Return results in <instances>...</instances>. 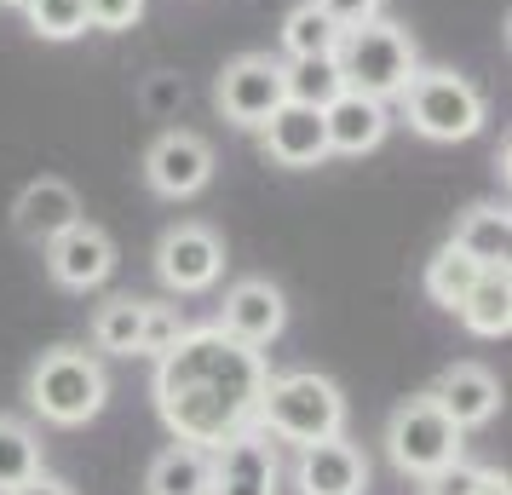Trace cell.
<instances>
[{"mask_svg": "<svg viewBox=\"0 0 512 495\" xmlns=\"http://www.w3.org/2000/svg\"><path fill=\"white\" fill-rule=\"evenodd\" d=\"M265 352L242 346L231 334L208 323V329H185L162 357H156V415L179 444L219 449L236 432L259 426V392H265Z\"/></svg>", "mask_w": 512, "mask_h": 495, "instance_id": "obj_1", "label": "cell"}, {"mask_svg": "<svg viewBox=\"0 0 512 495\" xmlns=\"http://www.w3.org/2000/svg\"><path fill=\"white\" fill-rule=\"evenodd\" d=\"M259 426L277 444H323L334 432H346V398L340 386L317 369H294V375H271L259 392Z\"/></svg>", "mask_w": 512, "mask_h": 495, "instance_id": "obj_2", "label": "cell"}, {"mask_svg": "<svg viewBox=\"0 0 512 495\" xmlns=\"http://www.w3.org/2000/svg\"><path fill=\"white\" fill-rule=\"evenodd\" d=\"M110 403V375L87 346H52L29 369V409L52 426H87Z\"/></svg>", "mask_w": 512, "mask_h": 495, "instance_id": "obj_3", "label": "cell"}, {"mask_svg": "<svg viewBox=\"0 0 512 495\" xmlns=\"http://www.w3.org/2000/svg\"><path fill=\"white\" fill-rule=\"evenodd\" d=\"M334 64H340L351 93H369L380 104H392V98H403L409 75L420 70V52L409 41V29H397L392 18H363V24L340 29Z\"/></svg>", "mask_w": 512, "mask_h": 495, "instance_id": "obj_4", "label": "cell"}, {"mask_svg": "<svg viewBox=\"0 0 512 495\" xmlns=\"http://www.w3.org/2000/svg\"><path fill=\"white\" fill-rule=\"evenodd\" d=\"M403 116L420 139L461 144L484 133V93L455 70H415L403 87Z\"/></svg>", "mask_w": 512, "mask_h": 495, "instance_id": "obj_5", "label": "cell"}, {"mask_svg": "<svg viewBox=\"0 0 512 495\" xmlns=\"http://www.w3.org/2000/svg\"><path fill=\"white\" fill-rule=\"evenodd\" d=\"M386 449H392L397 472H409V478L426 484L432 472H443L449 461H461L466 432L443 415L432 392H420V398H403L392 409V421H386Z\"/></svg>", "mask_w": 512, "mask_h": 495, "instance_id": "obj_6", "label": "cell"}, {"mask_svg": "<svg viewBox=\"0 0 512 495\" xmlns=\"http://www.w3.org/2000/svg\"><path fill=\"white\" fill-rule=\"evenodd\" d=\"M282 98H288V87H282V58H271V52H242L213 81L219 116L231 121V127H248V133H259L271 121V110H277Z\"/></svg>", "mask_w": 512, "mask_h": 495, "instance_id": "obj_7", "label": "cell"}, {"mask_svg": "<svg viewBox=\"0 0 512 495\" xmlns=\"http://www.w3.org/2000/svg\"><path fill=\"white\" fill-rule=\"evenodd\" d=\"M144 179L156 196L167 202H185V196H202L213 179V144L190 127H167L162 139L144 150Z\"/></svg>", "mask_w": 512, "mask_h": 495, "instance_id": "obj_8", "label": "cell"}, {"mask_svg": "<svg viewBox=\"0 0 512 495\" xmlns=\"http://www.w3.org/2000/svg\"><path fill=\"white\" fill-rule=\"evenodd\" d=\"M156 277L173 294H208L225 277V242L208 225H173L156 242Z\"/></svg>", "mask_w": 512, "mask_h": 495, "instance_id": "obj_9", "label": "cell"}, {"mask_svg": "<svg viewBox=\"0 0 512 495\" xmlns=\"http://www.w3.org/2000/svg\"><path fill=\"white\" fill-rule=\"evenodd\" d=\"M41 248H47L52 283L75 288V294L110 283V271H116V242H110V231L93 225V219H75L70 231H58L52 242H41Z\"/></svg>", "mask_w": 512, "mask_h": 495, "instance_id": "obj_10", "label": "cell"}, {"mask_svg": "<svg viewBox=\"0 0 512 495\" xmlns=\"http://www.w3.org/2000/svg\"><path fill=\"white\" fill-rule=\"evenodd\" d=\"M277 478V438L265 426H248L213 449V495H277Z\"/></svg>", "mask_w": 512, "mask_h": 495, "instance_id": "obj_11", "label": "cell"}, {"mask_svg": "<svg viewBox=\"0 0 512 495\" xmlns=\"http://www.w3.org/2000/svg\"><path fill=\"white\" fill-rule=\"evenodd\" d=\"M219 329L242 340V346H254L265 352L282 329H288V300H282L277 283H265V277H242V283L225 294V306H219Z\"/></svg>", "mask_w": 512, "mask_h": 495, "instance_id": "obj_12", "label": "cell"}, {"mask_svg": "<svg viewBox=\"0 0 512 495\" xmlns=\"http://www.w3.org/2000/svg\"><path fill=\"white\" fill-rule=\"evenodd\" d=\"M259 144H265V156H271L277 167H323L328 162L323 110L282 98L277 110H271V121L259 127Z\"/></svg>", "mask_w": 512, "mask_h": 495, "instance_id": "obj_13", "label": "cell"}, {"mask_svg": "<svg viewBox=\"0 0 512 495\" xmlns=\"http://www.w3.org/2000/svg\"><path fill=\"white\" fill-rule=\"evenodd\" d=\"M323 127H328V156H369L386 144L392 133V110L369 93H340L323 104Z\"/></svg>", "mask_w": 512, "mask_h": 495, "instance_id": "obj_14", "label": "cell"}, {"mask_svg": "<svg viewBox=\"0 0 512 495\" xmlns=\"http://www.w3.org/2000/svg\"><path fill=\"white\" fill-rule=\"evenodd\" d=\"M300 490L305 495H363L369 490V455L357 444H346V432H334L323 444H305Z\"/></svg>", "mask_w": 512, "mask_h": 495, "instance_id": "obj_15", "label": "cell"}, {"mask_svg": "<svg viewBox=\"0 0 512 495\" xmlns=\"http://www.w3.org/2000/svg\"><path fill=\"white\" fill-rule=\"evenodd\" d=\"M432 398H438V409L461 426V432H472V426L495 421V409H501V380L489 375V369H478V363H449L438 375V386H432Z\"/></svg>", "mask_w": 512, "mask_h": 495, "instance_id": "obj_16", "label": "cell"}, {"mask_svg": "<svg viewBox=\"0 0 512 495\" xmlns=\"http://www.w3.org/2000/svg\"><path fill=\"white\" fill-rule=\"evenodd\" d=\"M75 219H81V196L64 179H35L12 202V225H18L24 242H52L58 231H70Z\"/></svg>", "mask_w": 512, "mask_h": 495, "instance_id": "obj_17", "label": "cell"}, {"mask_svg": "<svg viewBox=\"0 0 512 495\" xmlns=\"http://www.w3.org/2000/svg\"><path fill=\"white\" fill-rule=\"evenodd\" d=\"M150 495H213V449L196 444H173L150 461V478H144Z\"/></svg>", "mask_w": 512, "mask_h": 495, "instance_id": "obj_18", "label": "cell"}, {"mask_svg": "<svg viewBox=\"0 0 512 495\" xmlns=\"http://www.w3.org/2000/svg\"><path fill=\"white\" fill-rule=\"evenodd\" d=\"M455 311L478 340H501L512 329V271L507 265H484V277L472 283V294Z\"/></svg>", "mask_w": 512, "mask_h": 495, "instance_id": "obj_19", "label": "cell"}, {"mask_svg": "<svg viewBox=\"0 0 512 495\" xmlns=\"http://www.w3.org/2000/svg\"><path fill=\"white\" fill-rule=\"evenodd\" d=\"M449 242H455V248H466L478 265H507V248H512L507 208H501V202H478V208H466Z\"/></svg>", "mask_w": 512, "mask_h": 495, "instance_id": "obj_20", "label": "cell"}, {"mask_svg": "<svg viewBox=\"0 0 512 495\" xmlns=\"http://www.w3.org/2000/svg\"><path fill=\"white\" fill-rule=\"evenodd\" d=\"M144 317H150V300H133V294L104 300L98 317H93V346H98V352H110V357H139Z\"/></svg>", "mask_w": 512, "mask_h": 495, "instance_id": "obj_21", "label": "cell"}, {"mask_svg": "<svg viewBox=\"0 0 512 495\" xmlns=\"http://www.w3.org/2000/svg\"><path fill=\"white\" fill-rule=\"evenodd\" d=\"M282 87H288L294 104L323 110L328 98L346 93V75H340V64H334V52H323V58H282Z\"/></svg>", "mask_w": 512, "mask_h": 495, "instance_id": "obj_22", "label": "cell"}, {"mask_svg": "<svg viewBox=\"0 0 512 495\" xmlns=\"http://www.w3.org/2000/svg\"><path fill=\"white\" fill-rule=\"evenodd\" d=\"M478 277H484V265L472 260L466 248H455V242H443L438 254L426 260V294H432L443 311L461 306L466 294H472V283H478Z\"/></svg>", "mask_w": 512, "mask_h": 495, "instance_id": "obj_23", "label": "cell"}, {"mask_svg": "<svg viewBox=\"0 0 512 495\" xmlns=\"http://www.w3.org/2000/svg\"><path fill=\"white\" fill-rule=\"evenodd\" d=\"M340 47V24L328 18L317 0H300L288 18H282V52L288 58H323Z\"/></svg>", "mask_w": 512, "mask_h": 495, "instance_id": "obj_24", "label": "cell"}, {"mask_svg": "<svg viewBox=\"0 0 512 495\" xmlns=\"http://www.w3.org/2000/svg\"><path fill=\"white\" fill-rule=\"evenodd\" d=\"M41 472V438L24 421L0 415V495H12L18 484H29Z\"/></svg>", "mask_w": 512, "mask_h": 495, "instance_id": "obj_25", "label": "cell"}, {"mask_svg": "<svg viewBox=\"0 0 512 495\" xmlns=\"http://www.w3.org/2000/svg\"><path fill=\"white\" fill-rule=\"evenodd\" d=\"M24 18L41 41H75V35L93 29L87 24V0H29Z\"/></svg>", "mask_w": 512, "mask_h": 495, "instance_id": "obj_26", "label": "cell"}, {"mask_svg": "<svg viewBox=\"0 0 512 495\" xmlns=\"http://www.w3.org/2000/svg\"><path fill=\"white\" fill-rule=\"evenodd\" d=\"M426 495H507V472L449 461L443 472H432V478H426Z\"/></svg>", "mask_w": 512, "mask_h": 495, "instance_id": "obj_27", "label": "cell"}, {"mask_svg": "<svg viewBox=\"0 0 512 495\" xmlns=\"http://www.w3.org/2000/svg\"><path fill=\"white\" fill-rule=\"evenodd\" d=\"M185 334V323H179V311L173 306H156L150 300V317H144V346H139V357H162L173 340Z\"/></svg>", "mask_w": 512, "mask_h": 495, "instance_id": "obj_28", "label": "cell"}, {"mask_svg": "<svg viewBox=\"0 0 512 495\" xmlns=\"http://www.w3.org/2000/svg\"><path fill=\"white\" fill-rule=\"evenodd\" d=\"M144 18V0H87V24L104 29V35H121Z\"/></svg>", "mask_w": 512, "mask_h": 495, "instance_id": "obj_29", "label": "cell"}, {"mask_svg": "<svg viewBox=\"0 0 512 495\" xmlns=\"http://www.w3.org/2000/svg\"><path fill=\"white\" fill-rule=\"evenodd\" d=\"M317 6H323V12H328L340 29H346V24H363V18H380V0H317Z\"/></svg>", "mask_w": 512, "mask_h": 495, "instance_id": "obj_30", "label": "cell"}, {"mask_svg": "<svg viewBox=\"0 0 512 495\" xmlns=\"http://www.w3.org/2000/svg\"><path fill=\"white\" fill-rule=\"evenodd\" d=\"M12 495H75V490L64 484V478H47V472H35V478H29V484H18Z\"/></svg>", "mask_w": 512, "mask_h": 495, "instance_id": "obj_31", "label": "cell"}, {"mask_svg": "<svg viewBox=\"0 0 512 495\" xmlns=\"http://www.w3.org/2000/svg\"><path fill=\"white\" fill-rule=\"evenodd\" d=\"M0 6H12V12H24V6H29V0H0Z\"/></svg>", "mask_w": 512, "mask_h": 495, "instance_id": "obj_32", "label": "cell"}]
</instances>
